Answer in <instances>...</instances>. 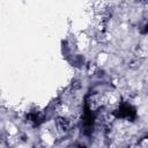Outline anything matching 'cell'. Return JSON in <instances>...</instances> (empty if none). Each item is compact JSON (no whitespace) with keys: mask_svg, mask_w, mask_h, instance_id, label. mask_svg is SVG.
Instances as JSON below:
<instances>
[{"mask_svg":"<svg viewBox=\"0 0 148 148\" xmlns=\"http://www.w3.org/2000/svg\"><path fill=\"white\" fill-rule=\"evenodd\" d=\"M109 59V56L105 53V52H99L96 57V65L97 66H101V65H104Z\"/></svg>","mask_w":148,"mask_h":148,"instance_id":"obj_1","label":"cell"}]
</instances>
